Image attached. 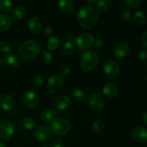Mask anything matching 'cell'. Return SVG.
I'll return each instance as SVG.
<instances>
[{
    "label": "cell",
    "mask_w": 147,
    "mask_h": 147,
    "mask_svg": "<svg viewBox=\"0 0 147 147\" xmlns=\"http://www.w3.org/2000/svg\"><path fill=\"white\" fill-rule=\"evenodd\" d=\"M45 33L47 35H52V34H53V27H52L51 25H47V27H45Z\"/></svg>",
    "instance_id": "cell-42"
},
{
    "label": "cell",
    "mask_w": 147,
    "mask_h": 147,
    "mask_svg": "<svg viewBox=\"0 0 147 147\" xmlns=\"http://www.w3.org/2000/svg\"><path fill=\"white\" fill-rule=\"evenodd\" d=\"M11 50V44L7 42L1 41L0 42V52L1 53H9Z\"/></svg>",
    "instance_id": "cell-36"
},
{
    "label": "cell",
    "mask_w": 147,
    "mask_h": 147,
    "mask_svg": "<svg viewBox=\"0 0 147 147\" xmlns=\"http://www.w3.org/2000/svg\"><path fill=\"white\" fill-rule=\"evenodd\" d=\"M11 24V18L7 14H0V32L8 30Z\"/></svg>",
    "instance_id": "cell-23"
},
{
    "label": "cell",
    "mask_w": 147,
    "mask_h": 147,
    "mask_svg": "<svg viewBox=\"0 0 147 147\" xmlns=\"http://www.w3.org/2000/svg\"><path fill=\"white\" fill-rule=\"evenodd\" d=\"M71 128L70 121L64 118H55L50 122V131L56 136H64L69 133Z\"/></svg>",
    "instance_id": "cell-4"
},
{
    "label": "cell",
    "mask_w": 147,
    "mask_h": 147,
    "mask_svg": "<svg viewBox=\"0 0 147 147\" xmlns=\"http://www.w3.org/2000/svg\"><path fill=\"white\" fill-rule=\"evenodd\" d=\"M85 1H86V2L87 3V4H93V3H95L97 0H85Z\"/></svg>",
    "instance_id": "cell-44"
},
{
    "label": "cell",
    "mask_w": 147,
    "mask_h": 147,
    "mask_svg": "<svg viewBox=\"0 0 147 147\" xmlns=\"http://www.w3.org/2000/svg\"><path fill=\"white\" fill-rule=\"evenodd\" d=\"M33 135L36 140L42 143L48 142L51 136L50 130L46 126H38L33 131Z\"/></svg>",
    "instance_id": "cell-11"
},
{
    "label": "cell",
    "mask_w": 147,
    "mask_h": 147,
    "mask_svg": "<svg viewBox=\"0 0 147 147\" xmlns=\"http://www.w3.org/2000/svg\"><path fill=\"white\" fill-rule=\"evenodd\" d=\"M23 102L26 107L30 109H34L39 103L38 94L34 90H27L23 95Z\"/></svg>",
    "instance_id": "cell-10"
},
{
    "label": "cell",
    "mask_w": 147,
    "mask_h": 147,
    "mask_svg": "<svg viewBox=\"0 0 147 147\" xmlns=\"http://www.w3.org/2000/svg\"><path fill=\"white\" fill-rule=\"evenodd\" d=\"M130 53V47L126 42H119L113 48V54L116 58L122 59L128 56Z\"/></svg>",
    "instance_id": "cell-12"
},
{
    "label": "cell",
    "mask_w": 147,
    "mask_h": 147,
    "mask_svg": "<svg viewBox=\"0 0 147 147\" xmlns=\"http://www.w3.org/2000/svg\"><path fill=\"white\" fill-rule=\"evenodd\" d=\"M70 98L65 95L58 96L54 101V106L59 111H65L68 109L70 106Z\"/></svg>",
    "instance_id": "cell-14"
},
{
    "label": "cell",
    "mask_w": 147,
    "mask_h": 147,
    "mask_svg": "<svg viewBox=\"0 0 147 147\" xmlns=\"http://www.w3.org/2000/svg\"><path fill=\"white\" fill-rule=\"evenodd\" d=\"M59 113L54 109H46L44 110L40 114L41 119L45 122H51L54 119L57 118Z\"/></svg>",
    "instance_id": "cell-19"
},
{
    "label": "cell",
    "mask_w": 147,
    "mask_h": 147,
    "mask_svg": "<svg viewBox=\"0 0 147 147\" xmlns=\"http://www.w3.org/2000/svg\"><path fill=\"white\" fill-rule=\"evenodd\" d=\"M103 71L106 76L110 78H114L120 74V65L115 60H106L103 65Z\"/></svg>",
    "instance_id": "cell-8"
},
{
    "label": "cell",
    "mask_w": 147,
    "mask_h": 147,
    "mask_svg": "<svg viewBox=\"0 0 147 147\" xmlns=\"http://www.w3.org/2000/svg\"><path fill=\"white\" fill-rule=\"evenodd\" d=\"M126 6L131 9H136L142 4V0H125Z\"/></svg>",
    "instance_id": "cell-33"
},
{
    "label": "cell",
    "mask_w": 147,
    "mask_h": 147,
    "mask_svg": "<svg viewBox=\"0 0 147 147\" xmlns=\"http://www.w3.org/2000/svg\"><path fill=\"white\" fill-rule=\"evenodd\" d=\"M92 129L97 134L102 133L104 129V123L100 119H96L92 123Z\"/></svg>",
    "instance_id": "cell-29"
},
{
    "label": "cell",
    "mask_w": 147,
    "mask_h": 147,
    "mask_svg": "<svg viewBox=\"0 0 147 147\" xmlns=\"http://www.w3.org/2000/svg\"><path fill=\"white\" fill-rule=\"evenodd\" d=\"M22 126L24 128V129L26 130H32L36 126V122L34 121V119L32 118H26L24 121H23V123H22Z\"/></svg>",
    "instance_id": "cell-32"
},
{
    "label": "cell",
    "mask_w": 147,
    "mask_h": 147,
    "mask_svg": "<svg viewBox=\"0 0 147 147\" xmlns=\"http://www.w3.org/2000/svg\"><path fill=\"white\" fill-rule=\"evenodd\" d=\"M133 138L138 142L147 143V129L142 126H137L132 131Z\"/></svg>",
    "instance_id": "cell-15"
},
{
    "label": "cell",
    "mask_w": 147,
    "mask_h": 147,
    "mask_svg": "<svg viewBox=\"0 0 147 147\" xmlns=\"http://www.w3.org/2000/svg\"><path fill=\"white\" fill-rule=\"evenodd\" d=\"M105 103V99L98 93H92L87 98L88 106L92 110L96 111H101L104 108Z\"/></svg>",
    "instance_id": "cell-7"
},
{
    "label": "cell",
    "mask_w": 147,
    "mask_h": 147,
    "mask_svg": "<svg viewBox=\"0 0 147 147\" xmlns=\"http://www.w3.org/2000/svg\"><path fill=\"white\" fill-rule=\"evenodd\" d=\"M59 8L65 12H70L74 9L73 0H59Z\"/></svg>",
    "instance_id": "cell-20"
},
{
    "label": "cell",
    "mask_w": 147,
    "mask_h": 147,
    "mask_svg": "<svg viewBox=\"0 0 147 147\" xmlns=\"http://www.w3.org/2000/svg\"><path fill=\"white\" fill-rule=\"evenodd\" d=\"M102 92L103 95L109 98H115L119 95V89L116 85L111 83H108L103 86L102 88Z\"/></svg>",
    "instance_id": "cell-16"
},
{
    "label": "cell",
    "mask_w": 147,
    "mask_h": 147,
    "mask_svg": "<svg viewBox=\"0 0 147 147\" xmlns=\"http://www.w3.org/2000/svg\"><path fill=\"white\" fill-rule=\"evenodd\" d=\"M4 62L7 67L11 69L17 68L20 63L19 57L14 54H9L6 56L4 58Z\"/></svg>",
    "instance_id": "cell-18"
},
{
    "label": "cell",
    "mask_w": 147,
    "mask_h": 147,
    "mask_svg": "<svg viewBox=\"0 0 147 147\" xmlns=\"http://www.w3.org/2000/svg\"><path fill=\"white\" fill-rule=\"evenodd\" d=\"M28 27L30 31L34 34H38L42 29L41 20L37 17H32L28 22Z\"/></svg>",
    "instance_id": "cell-17"
},
{
    "label": "cell",
    "mask_w": 147,
    "mask_h": 147,
    "mask_svg": "<svg viewBox=\"0 0 147 147\" xmlns=\"http://www.w3.org/2000/svg\"><path fill=\"white\" fill-rule=\"evenodd\" d=\"M137 58L141 61L145 60L147 58V50L146 48H141L136 53Z\"/></svg>",
    "instance_id": "cell-38"
},
{
    "label": "cell",
    "mask_w": 147,
    "mask_h": 147,
    "mask_svg": "<svg viewBox=\"0 0 147 147\" xmlns=\"http://www.w3.org/2000/svg\"><path fill=\"white\" fill-rule=\"evenodd\" d=\"M142 43L146 48H147V31L145 32L142 37Z\"/></svg>",
    "instance_id": "cell-41"
},
{
    "label": "cell",
    "mask_w": 147,
    "mask_h": 147,
    "mask_svg": "<svg viewBox=\"0 0 147 147\" xmlns=\"http://www.w3.org/2000/svg\"><path fill=\"white\" fill-rule=\"evenodd\" d=\"M80 67L84 71H92L98 64V57L93 50H87L82 53L80 59Z\"/></svg>",
    "instance_id": "cell-3"
},
{
    "label": "cell",
    "mask_w": 147,
    "mask_h": 147,
    "mask_svg": "<svg viewBox=\"0 0 147 147\" xmlns=\"http://www.w3.org/2000/svg\"><path fill=\"white\" fill-rule=\"evenodd\" d=\"M99 19V11L93 6H85L80 9L77 15L78 24L83 29H90L94 27Z\"/></svg>",
    "instance_id": "cell-1"
},
{
    "label": "cell",
    "mask_w": 147,
    "mask_h": 147,
    "mask_svg": "<svg viewBox=\"0 0 147 147\" xmlns=\"http://www.w3.org/2000/svg\"><path fill=\"white\" fill-rule=\"evenodd\" d=\"M27 14V9L22 6L15 7L12 11V17L14 20H20L24 18Z\"/></svg>",
    "instance_id": "cell-24"
},
{
    "label": "cell",
    "mask_w": 147,
    "mask_h": 147,
    "mask_svg": "<svg viewBox=\"0 0 147 147\" xmlns=\"http://www.w3.org/2000/svg\"><path fill=\"white\" fill-rule=\"evenodd\" d=\"M75 50V43L72 42L67 41L62 47V52L65 55H71Z\"/></svg>",
    "instance_id": "cell-28"
},
{
    "label": "cell",
    "mask_w": 147,
    "mask_h": 147,
    "mask_svg": "<svg viewBox=\"0 0 147 147\" xmlns=\"http://www.w3.org/2000/svg\"><path fill=\"white\" fill-rule=\"evenodd\" d=\"M0 147H7L6 146L5 144L3 143V142H0Z\"/></svg>",
    "instance_id": "cell-46"
},
{
    "label": "cell",
    "mask_w": 147,
    "mask_h": 147,
    "mask_svg": "<svg viewBox=\"0 0 147 147\" xmlns=\"http://www.w3.org/2000/svg\"><path fill=\"white\" fill-rule=\"evenodd\" d=\"M142 119H143V121L147 125V112L143 115V117H142Z\"/></svg>",
    "instance_id": "cell-43"
},
{
    "label": "cell",
    "mask_w": 147,
    "mask_h": 147,
    "mask_svg": "<svg viewBox=\"0 0 147 147\" xmlns=\"http://www.w3.org/2000/svg\"><path fill=\"white\" fill-rule=\"evenodd\" d=\"M4 58H3V59L0 58V67H1V66L2 65L4 64Z\"/></svg>",
    "instance_id": "cell-45"
},
{
    "label": "cell",
    "mask_w": 147,
    "mask_h": 147,
    "mask_svg": "<svg viewBox=\"0 0 147 147\" xmlns=\"http://www.w3.org/2000/svg\"><path fill=\"white\" fill-rule=\"evenodd\" d=\"M131 11L129 9H123L121 11L119 18H120V20L121 21L126 22L128 21L131 18Z\"/></svg>",
    "instance_id": "cell-35"
},
{
    "label": "cell",
    "mask_w": 147,
    "mask_h": 147,
    "mask_svg": "<svg viewBox=\"0 0 147 147\" xmlns=\"http://www.w3.org/2000/svg\"><path fill=\"white\" fill-rule=\"evenodd\" d=\"M112 7L113 3L111 0H98L97 2V9L103 12L110 11Z\"/></svg>",
    "instance_id": "cell-22"
},
{
    "label": "cell",
    "mask_w": 147,
    "mask_h": 147,
    "mask_svg": "<svg viewBox=\"0 0 147 147\" xmlns=\"http://www.w3.org/2000/svg\"><path fill=\"white\" fill-rule=\"evenodd\" d=\"M77 38V36L74 34V33H69L66 35V40L67 41L72 42L75 43L76 44V40Z\"/></svg>",
    "instance_id": "cell-40"
},
{
    "label": "cell",
    "mask_w": 147,
    "mask_h": 147,
    "mask_svg": "<svg viewBox=\"0 0 147 147\" xmlns=\"http://www.w3.org/2000/svg\"><path fill=\"white\" fill-rule=\"evenodd\" d=\"M41 58L43 63H45V64H51L54 60L53 55L48 50H44L42 52Z\"/></svg>",
    "instance_id": "cell-31"
},
{
    "label": "cell",
    "mask_w": 147,
    "mask_h": 147,
    "mask_svg": "<svg viewBox=\"0 0 147 147\" xmlns=\"http://www.w3.org/2000/svg\"><path fill=\"white\" fill-rule=\"evenodd\" d=\"M42 51L40 45L34 40H27L20 46L18 54L20 57L25 61L35 58Z\"/></svg>",
    "instance_id": "cell-2"
},
{
    "label": "cell",
    "mask_w": 147,
    "mask_h": 147,
    "mask_svg": "<svg viewBox=\"0 0 147 147\" xmlns=\"http://www.w3.org/2000/svg\"><path fill=\"white\" fill-rule=\"evenodd\" d=\"M60 43V42L58 37L56 36H51L47 41V47L50 50H55L59 47Z\"/></svg>",
    "instance_id": "cell-26"
},
{
    "label": "cell",
    "mask_w": 147,
    "mask_h": 147,
    "mask_svg": "<svg viewBox=\"0 0 147 147\" xmlns=\"http://www.w3.org/2000/svg\"><path fill=\"white\" fill-rule=\"evenodd\" d=\"M43 83H44V78H43L42 76L40 74L35 75L32 79L31 84L34 88H39L42 86Z\"/></svg>",
    "instance_id": "cell-30"
},
{
    "label": "cell",
    "mask_w": 147,
    "mask_h": 147,
    "mask_svg": "<svg viewBox=\"0 0 147 147\" xmlns=\"http://www.w3.org/2000/svg\"><path fill=\"white\" fill-rule=\"evenodd\" d=\"M14 100L9 93H2L0 96V108L4 111H9L14 107Z\"/></svg>",
    "instance_id": "cell-13"
},
{
    "label": "cell",
    "mask_w": 147,
    "mask_h": 147,
    "mask_svg": "<svg viewBox=\"0 0 147 147\" xmlns=\"http://www.w3.org/2000/svg\"><path fill=\"white\" fill-rule=\"evenodd\" d=\"M86 93L81 89H75L72 92V98L76 102H82L86 98Z\"/></svg>",
    "instance_id": "cell-25"
},
{
    "label": "cell",
    "mask_w": 147,
    "mask_h": 147,
    "mask_svg": "<svg viewBox=\"0 0 147 147\" xmlns=\"http://www.w3.org/2000/svg\"><path fill=\"white\" fill-rule=\"evenodd\" d=\"M71 73V67L70 65H63L60 67V70H59V74L60 77H65V76H68Z\"/></svg>",
    "instance_id": "cell-34"
},
{
    "label": "cell",
    "mask_w": 147,
    "mask_h": 147,
    "mask_svg": "<svg viewBox=\"0 0 147 147\" xmlns=\"http://www.w3.org/2000/svg\"><path fill=\"white\" fill-rule=\"evenodd\" d=\"M47 88L49 93L53 95H57L60 93L63 88V80L62 77L57 75L50 76L47 80Z\"/></svg>",
    "instance_id": "cell-5"
},
{
    "label": "cell",
    "mask_w": 147,
    "mask_h": 147,
    "mask_svg": "<svg viewBox=\"0 0 147 147\" xmlns=\"http://www.w3.org/2000/svg\"><path fill=\"white\" fill-rule=\"evenodd\" d=\"M103 45H104V42L102 37L97 36L96 38L94 39V42H93V47L94 49H100L101 47H103Z\"/></svg>",
    "instance_id": "cell-37"
},
{
    "label": "cell",
    "mask_w": 147,
    "mask_h": 147,
    "mask_svg": "<svg viewBox=\"0 0 147 147\" xmlns=\"http://www.w3.org/2000/svg\"><path fill=\"white\" fill-rule=\"evenodd\" d=\"M94 37L90 33H82L78 36L76 40V45L79 49L82 50H88L90 47H93Z\"/></svg>",
    "instance_id": "cell-6"
},
{
    "label": "cell",
    "mask_w": 147,
    "mask_h": 147,
    "mask_svg": "<svg viewBox=\"0 0 147 147\" xmlns=\"http://www.w3.org/2000/svg\"><path fill=\"white\" fill-rule=\"evenodd\" d=\"M13 8L11 0H0V10L3 12H9Z\"/></svg>",
    "instance_id": "cell-27"
},
{
    "label": "cell",
    "mask_w": 147,
    "mask_h": 147,
    "mask_svg": "<svg viewBox=\"0 0 147 147\" xmlns=\"http://www.w3.org/2000/svg\"><path fill=\"white\" fill-rule=\"evenodd\" d=\"M14 134V126L9 121H0V139L7 141L11 139Z\"/></svg>",
    "instance_id": "cell-9"
},
{
    "label": "cell",
    "mask_w": 147,
    "mask_h": 147,
    "mask_svg": "<svg viewBox=\"0 0 147 147\" xmlns=\"http://www.w3.org/2000/svg\"><path fill=\"white\" fill-rule=\"evenodd\" d=\"M133 20L136 24L142 26L146 24L147 17L145 13L142 11H136L133 14Z\"/></svg>",
    "instance_id": "cell-21"
},
{
    "label": "cell",
    "mask_w": 147,
    "mask_h": 147,
    "mask_svg": "<svg viewBox=\"0 0 147 147\" xmlns=\"http://www.w3.org/2000/svg\"><path fill=\"white\" fill-rule=\"evenodd\" d=\"M50 147H63V143L58 139H53L50 142Z\"/></svg>",
    "instance_id": "cell-39"
}]
</instances>
